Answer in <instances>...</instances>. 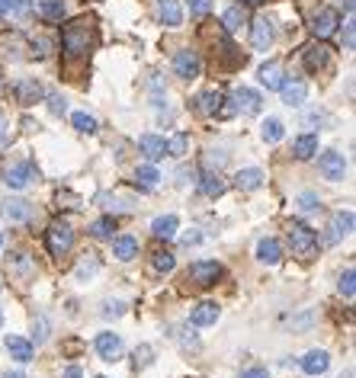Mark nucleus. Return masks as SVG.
<instances>
[{"instance_id": "obj_1", "label": "nucleus", "mask_w": 356, "mask_h": 378, "mask_svg": "<svg viewBox=\"0 0 356 378\" xmlns=\"http://www.w3.org/2000/svg\"><path fill=\"white\" fill-rule=\"evenodd\" d=\"M93 36H97V26H93L90 16H77L61 32V48L68 58H83L93 46Z\"/></svg>"}, {"instance_id": "obj_2", "label": "nucleus", "mask_w": 356, "mask_h": 378, "mask_svg": "<svg viewBox=\"0 0 356 378\" xmlns=\"http://www.w3.org/2000/svg\"><path fill=\"white\" fill-rule=\"evenodd\" d=\"M286 234H289L292 257H299L302 263L315 260V253H318V231H315V227H308L305 221H289Z\"/></svg>"}, {"instance_id": "obj_3", "label": "nucleus", "mask_w": 356, "mask_h": 378, "mask_svg": "<svg viewBox=\"0 0 356 378\" xmlns=\"http://www.w3.org/2000/svg\"><path fill=\"white\" fill-rule=\"evenodd\" d=\"M46 241H48L52 257H64V253L74 247V227H71L68 221H52L46 231Z\"/></svg>"}, {"instance_id": "obj_4", "label": "nucleus", "mask_w": 356, "mask_h": 378, "mask_svg": "<svg viewBox=\"0 0 356 378\" xmlns=\"http://www.w3.org/2000/svg\"><path fill=\"white\" fill-rule=\"evenodd\" d=\"M221 279V266L215 260H196V263L186 270V282H193L196 288H209Z\"/></svg>"}, {"instance_id": "obj_5", "label": "nucleus", "mask_w": 356, "mask_h": 378, "mask_svg": "<svg viewBox=\"0 0 356 378\" xmlns=\"http://www.w3.org/2000/svg\"><path fill=\"white\" fill-rule=\"evenodd\" d=\"M174 71L183 80H196V77L203 74V61H199V55L193 52V48H180V52L174 55Z\"/></svg>"}, {"instance_id": "obj_6", "label": "nucleus", "mask_w": 356, "mask_h": 378, "mask_svg": "<svg viewBox=\"0 0 356 378\" xmlns=\"http://www.w3.org/2000/svg\"><path fill=\"white\" fill-rule=\"evenodd\" d=\"M318 170H321V176H324V180L341 183L343 174H347V158H343L341 151H324L318 158Z\"/></svg>"}, {"instance_id": "obj_7", "label": "nucleus", "mask_w": 356, "mask_h": 378, "mask_svg": "<svg viewBox=\"0 0 356 378\" xmlns=\"http://www.w3.org/2000/svg\"><path fill=\"white\" fill-rule=\"evenodd\" d=\"M337 26H341V16H337V10H331V7L318 10V13L311 16V32H315L318 38L334 36V32H337Z\"/></svg>"}, {"instance_id": "obj_8", "label": "nucleus", "mask_w": 356, "mask_h": 378, "mask_svg": "<svg viewBox=\"0 0 356 378\" xmlns=\"http://www.w3.org/2000/svg\"><path fill=\"white\" fill-rule=\"evenodd\" d=\"M36 180H39V174H36V167H32L29 160H20V164H13L7 170V186L10 189H26Z\"/></svg>"}, {"instance_id": "obj_9", "label": "nucleus", "mask_w": 356, "mask_h": 378, "mask_svg": "<svg viewBox=\"0 0 356 378\" xmlns=\"http://www.w3.org/2000/svg\"><path fill=\"white\" fill-rule=\"evenodd\" d=\"M97 353H100V359H107V363H116V359H122V337L119 333H100L97 337Z\"/></svg>"}, {"instance_id": "obj_10", "label": "nucleus", "mask_w": 356, "mask_h": 378, "mask_svg": "<svg viewBox=\"0 0 356 378\" xmlns=\"http://www.w3.org/2000/svg\"><path fill=\"white\" fill-rule=\"evenodd\" d=\"M0 215L10 221V225H23V221L32 218V205L26 199H7V202L0 205Z\"/></svg>"}, {"instance_id": "obj_11", "label": "nucleus", "mask_w": 356, "mask_h": 378, "mask_svg": "<svg viewBox=\"0 0 356 378\" xmlns=\"http://www.w3.org/2000/svg\"><path fill=\"white\" fill-rule=\"evenodd\" d=\"M231 103H235L238 113L244 115H257L260 113V93L250 90V87H238L235 93H231Z\"/></svg>"}, {"instance_id": "obj_12", "label": "nucleus", "mask_w": 356, "mask_h": 378, "mask_svg": "<svg viewBox=\"0 0 356 378\" xmlns=\"http://www.w3.org/2000/svg\"><path fill=\"white\" fill-rule=\"evenodd\" d=\"M353 231V212H337L327 225V244H341Z\"/></svg>"}, {"instance_id": "obj_13", "label": "nucleus", "mask_w": 356, "mask_h": 378, "mask_svg": "<svg viewBox=\"0 0 356 378\" xmlns=\"http://www.w3.org/2000/svg\"><path fill=\"white\" fill-rule=\"evenodd\" d=\"M299 365H302L305 375H324L327 365H331V356H327L324 349H311V353H305L302 359H299Z\"/></svg>"}, {"instance_id": "obj_14", "label": "nucleus", "mask_w": 356, "mask_h": 378, "mask_svg": "<svg viewBox=\"0 0 356 378\" xmlns=\"http://www.w3.org/2000/svg\"><path fill=\"white\" fill-rule=\"evenodd\" d=\"M219 314L221 311H219V304L215 302H199L196 308L190 311V324L193 327H212L215 321H219Z\"/></svg>"}, {"instance_id": "obj_15", "label": "nucleus", "mask_w": 356, "mask_h": 378, "mask_svg": "<svg viewBox=\"0 0 356 378\" xmlns=\"http://www.w3.org/2000/svg\"><path fill=\"white\" fill-rule=\"evenodd\" d=\"M250 42H254V48H260V52H266V48L273 46V23H270L266 16H260L257 23L250 26Z\"/></svg>"}, {"instance_id": "obj_16", "label": "nucleus", "mask_w": 356, "mask_h": 378, "mask_svg": "<svg viewBox=\"0 0 356 378\" xmlns=\"http://www.w3.org/2000/svg\"><path fill=\"white\" fill-rule=\"evenodd\" d=\"M138 148H142V154H144L148 160H151V164H154V160H160V158L167 154V141H164L160 135H151V132L138 138Z\"/></svg>"}, {"instance_id": "obj_17", "label": "nucleus", "mask_w": 356, "mask_h": 378, "mask_svg": "<svg viewBox=\"0 0 356 378\" xmlns=\"http://www.w3.org/2000/svg\"><path fill=\"white\" fill-rule=\"evenodd\" d=\"M280 93H282V103L286 106H302L305 97H308V87L302 80H282Z\"/></svg>"}, {"instance_id": "obj_18", "label": "nucleus", "mask_w": 356, "mask_h": 378, "mask_svg": "<svg viewBox=\"0 0 356 378\" xmlns=\"http://www.w3.org/2000/svg\"><path fill=\"white\" fill-rule=\"evenodd\" d=\"M235 186L244 189V192L260 189V186H263V170H257V167H244V170H238V174H235Z\"/></svg>"}, {"instance_id": "obj_19", "label": "nucleus", "mask_w": 356, "mask_h": 378, "mask_svg": "<svg viewBox=\"0 0 356 378\" xmlns=\"http://www.w3.org/2000/svg\"><path fill=\"white\" fill-rule=\"evenodd\" d=\"M42 97H46V90H42V83L39 80H20L16 83V99H20L23 106H32V103H39Z\"/></svg>"}, {"instance_id": "obj_20", "label": "nucleus", "mask_w": 356, "mask_h": 378, "mask_svg": "<svg viewBox=\"0 0 356 378\" xmlns=\"http://www.w3.org/2000/svg\"><path fill=\"white\" fill-rule=\"evenodd\" d=\"M113 257L116 260H135L138 257V237H132V234L113 237Z\"/></svg>"}, {"instance_id": "obj_21", "label": "nucleus", "mask_w": 356, "mask_h": 378, "mask_svg": "<svg viewBox=\"0 0 356 378\" xmlns=\"http://www.w3.org/2000/svg\"><path fill=\"white\" fill-rule=\"evenodd\" d=\"M282 80H286V74H282V68L276 64V61H266V64H260V83H263L266 90H280Z\"/></svg>"}, {"instance_id": "obj_22", "label": "nucleus", "mask_w": 356, "mask_h": 378, "mask_svg": "<svg viewBox=\"0 0 356 378\" xmlns=\"http://www.w3.org/2000/svg\"><path fill=\"white\" fill-rule=\"evenodd\" d=\"M257 260L266 266H276L282 260V247L280 241H273V237H263V241L257 244Z\"/></svg>"}, {"instance_id": "obj_23", "label": "nucleus", "mask_w": 356, "mask_h": 378, "mask_svg": "<svg viewBox=\"0 0 356 378\" xmlns=\"http://www.w3.org/2000/svg\"><path fill=\"white\" fill-rule=\"evenodd\" d=\"M158 13L164 26H180L183 23V7L180 0H158Z\"/></svg>"}, {"instance_id": "obj_24", "label": "nucleus", "mask_w": 356, "mask_h": 378, "mask_svg": "<svg viewBox=\"0 0 356 378\" xmlns=\"http://www.w3.org/2000/svg\"><path fill=\"white\" fill-rule=\"evenodd\" d=\"M4 346H7V353L13 356L16 363H32V343L29 340H23V337H7Z\"/></svg>"}, {"instance_id": "obj_25", "label": "nucleus", "mask_w": 356, "mask_h": 378, "mask_svg": "<svg viewBox=\"0 0 356 378\" xmlns=\"http://www.w3.org/2000/svg\"><path fill=\"white\" fill-rule=\"evenodd\" d=\"M302 58H305V68L308 71H324L327 61H331V52H327L324 46H308Z\"/></svg>"}, {"instance_id": "obj_26", "label": "nucleus", "mask_w": 356, "mask_h": 378, "mask_svg": "<svg viewBox=\"0 0 356 378\" xmlns=\"http://www.w3.org/2000/svg\"><path fill=\"white\" fill-rule=\"evenodd\" d=\"M221 103H225V97H221L219 90H205V93H199V97H196V109H199L203 115L221 113Z\"/></svg>"}, {"instance_id": "obj_27", "label": "nucleus", "mask_w": 356, "mask_h": 378, "mask_svg": "<svg viewBox=\"0 0 356 378\" xmlns=\"http://www.w3.org/2000/svg\"><path fill=\"white\" fill-rule=\"evenodd\" d=\"M177 227H180V221H177V215H160V218L151 221V234L160 237V241H170V237L177 234Z\"/></svg>"}, {"instance_id": "obj_28", "label": "nucleus", "mask_w": 356, "mask_h": 378, "mask_svg": "<svg viewBox=\"0 0 356 378\" xmlns=\"http://www.w3.org/2000/svg\"><path fill=\"white\" fill-rule=\"evenodd\" d=\"M292 154H296L299 160H311L315 154H318V135H299L296 144H292Z\"/></svg>"}, {"instance_id": "obj_29", "label": "nucleus", "mask_w": 356, "mask_h": 378, "mask_svg": "<svg viewBox=\"0 0 356 378\" xmlns=\"http://www.w3.org/2000/svg\"><path fill=\"white\" fill-rule=\"evenodd\" d=\"M199 192L209 199H219L221 192H225V180H221L219 174H203L199 176Z\"/></svg>"}, {"instance_id": "obj_30", "label": "nucleus", "mask_w": 356, "mask_h": 378, "mask_svg": "<svg viewBox=\"0 0 356 378\" xmlns=\"http://www.w3.org/2000/svg\"><path fill=\"white\" fill-rule=\"evenodd\" d=\"M39 13L48 23H61L64 20V0H39Z\"/></svg>"}, {"instance_id": "obj_31", "label": "nucleus", "mask_w": 356, "mask_h": 378, "mask_svg": "<svg viewBox=\"0 0 356 378\" xmlns=\"http://www.w3.org/2000/svg\"><path fill=\"white\" fill-rule=\"evenodd\" d=\"M135 183H138L142 189H154V186L160 183L158 167H154V164H142V167L135 170Z\"/></svg>"}, {"instance_id": "obj_32", "label": "nucleus", "mask_w": 356, "mask_h": 378, "mask_svg": "<svg viewBox=\"0 0 356 378\" xmlns=\"http://www.w3.org/2000/svg\"><path fill=\"white\" fill-rule=\"evenodd\" d=\"M116 218L113 215H107V218H100V221H93L90 225V234L97 237V241H113V234H116Z\"/></svg>"}, {"instance_id": "obj_33", "label": "nucleus", "mask_w": 356, "mask_h": 378, "mask_svg": "<svg viewBox=\"0 0 356 378\" xmlns=\"http://www.w3.org/2000/svg\"><path fill=\"white\" fill-rule=\"evenodd\" d=\"M260 135H263L266 144H280L282 135H286V129H282V122L280 119H266L263 125H260Z\"/></svg>"}, {"instance_id": "obj_34", "label": "nucleus", "mask_w": 356, "mask_h": 378, "mask_svg": "<svg viewBox=\"0 0 356 378\" xmlns=\"http://www.w3.org/2000/svg\"><path fill=\"white\" fill-rule=\"evenodd\" d=\"M186 148H190V135H186V132H177V135L167 141V154H170V158H183Z\"/></svg>"}, {"instance_id": "obj_35", "label": "nucleus", "mask_w": 356, "mask_h": 378, "mask_svg": "<svg viewBox=\"0 0 356 378\" xmlns=\"http://www.w3.org/2000/svg\"><path fill=\"white\" fill-rule=\"evenodd\" d=\"M299 212H305V215H311V212H321V196L318 192H299Z\"/></svg>"}, {"instance_id": "obj_36", "label": "nucleus", "mask_w": 356, "mask_h": 378, "mask_svg": "<svg viewBox=\"0 0 356 378\" xmlns=\"http://www.w3.org/2000/svg\"><path fill=\"white\" fill-rule=\"evenodd\" d=\"M97 272H100V260H97V257H87V260H81V263H77L74 276L83 282V279H93Z\"/></svg>"}, {"instance_id": "obj_37", "label": "nucleus", "mask_w": 356, "mask_h": 378, "mask_svg": "<svg viewBox=\"0 0 356 378\" xmlns=\"http://www.w3.org/2000/svg\"><path fill=\"white\" fill-rule=\"evenodd\" d=\"M221 23H225V29H228V32H238V29L244 26V10H241V7L225 10V16H221Z\"/></svg>"}, {"instance_id": "obj_38", "label": "nucleus", "mask_w": 356, "mask_h": 378, "mask_svg": "<svg viewBox=\"0 0 356 378\" xmlns=\"http://www.w3.org/2000/svg\"><path fill=\"white\" fill-rule=\"evenodd\" d=\"M154 270L158 272H174V266H177V257L174 253H170V250H158V253H154Z\"/></svg>"}, {"instance_id": "obj_39", "label": "nucleus", "mask_w": 356, "mask_h": 378, "mask_svg": "<svg viewBox=\"0 0 356 378\" xmlns=\"http://www.w3.org/2000/svg\"><path fill=\"white\" fill-rule=\"evenodd\" d=\"M10 263H13V270L20 272V279H23V282L29 279L32 272H36V266H32V260L26 257V253H13V260H10Z\"/></svg>"}, {"instance_id": "obj_40", "label": "nucleus", "mask_w": 356, "mask_h": 378, "mask_svg": "<svg viewBox=\"0 0 356 378\" xmlns=\"http://www.w3.org/2000/svg\"><path fill=\"white\" fill-rule=\"evenodd\" d=\"M71 122H74V129L83 132V135H93V132H97V119L87 115V113H74L71 115Z\"/></svg>"}, {"instance_id": "obj_41", "label": "nucleus", "mask_w": 356, "mask_h": 378, "mask_svg": "<svg viewBox=\"0 0 356 378\" xmlns=\"http://www.w3.org/2000/svg\"><path fill=\"white\" fill-rule=\"evenodd\" d=\"M353 279H356V272H353V266H347L343 270V276H341V295H347V298H353V292H356V286H353Z\"/></svg>"}, {"instance_id": "obj_42", "label": "nucleus", "mask_w": 356, "mask_h": 378, "mask_svg": "<svg viewBox=\"0 0 356 378\" xmlns=\"http://www.w3.org/2000/svg\"><path fill=\"white\" fill-rule=\"evenodd\" d=\"M32 337H36V343H46L48 340V318H46V314H39V318L32 321Z\"/></svg>"}, {"instance_id": "obj_43", "label": "nucleus", "mask_w": 356, "mask_h": 378, "mask_svg": "<svg viewBox=\"0 0 356 378\" xmlns=\"http://www.w3.org/2000/svg\"><path fill=\"white\" fill-rule=\"evenodd\" d=\"M32 55H36V58H46V55H52V38H46V36L32 38Z\"/></svg>"}, {"instance_id": "obj_44", "label": "nucleus", "mask_w": 356, "mask_h": 378, "mask_svg": "<svg viewBox=\"0 0 356 378\" xmlns=\"http://www.w3.org/2000/svg\"><path fill=\"white\" fill-rule=\"evenodd\" d=\"M151 359H154V349L148 346V343L135 349V369H144V365H151Z\"/></svg>"}, {"instance_id": "obj_45", "label": "nucleus", "mask_w": 356, "mask_h": 378, "mask_svg": "<svg viewBox=\"0 0 356 378\" xmlns=\"http://www.w3.org/2000/svg\"><path fill=\"white\" fill-rule=\"evenodd\" d=\"M48 109H52L55 115H64L68 113V99L61 97V93H48Z\"/></svg>"}, {"instance_id": "obj_46", "label": "nucleus", "mask_w": 356, "mask_h": 378, "mask_svg": "<svg viewBox=\"0 0 356 378\" xmlns=\"http://www.w3.org/2000/svg\"><path fill=\"white\" fill-rule=\"evenodd\" d=\"M209 10H212V0H190V13L196 16V20H203Z\"/></svg>"}, {"instance_id": "obj_47", "label": "nucleus", "mask_w": 356, "mask_h": 378, "mask_svg": "<svg viewBox=\"0 0 356 378\" xmlns=\"http://www.w3.org/2000/svg\"><path fill=\"white\" fill-rule=\"evenodd\" d=\"M103 318H119V314H125V304L122 302H103V311H100Z\"/></svg>"}, {"instance_id": "obj_48", "label": "nucleus", "mask_w": 356, "mask_h": 378, "mask_svg": "<svg viewBox=\"0 0 356 378\" xmlns=\"http://www.w3.org/2000/svg\"><path fill=\"white\" fill-rule=\"evenodd\" d=\"M4 144H10V129H7V115L0 113V148Z\"/></svg>"}, {"instance_id": "obj_49", "label": "nucleus", "mask_w": 356, "mask_h": 378, "mask_svg": "<svg viewBox=\"0 0 356 378\" xmlns=\"http://www.w3.org/2000/svg\"><path fill=\"white\" fill-rule=\"evenodd\" d=\"M241 378H270V372L266 369H247V372H241Z\"/></svg>"}, {"instance_id": "obj_50", "label": "nucleus", "mask_w": 356, "mask_h": 378, "mask_svg": "<svg viewBox=\"0 0 356 378\" xmlns=\"http://www.w3.org/2000/svg\"><path fill=\"white\" fill-rule=\"evenodd\" d=\"M61 378H83V372H81V365H68V369L61 372Z\"/></svg>"}, {"instance_id": "obj_51", "label": "nucleus", "mask_w": 356, "mask_h": 378, "mask_svg": "<svg viewBox=\"0 0 356 378\" xmlns=\"http://www.w3.org/2000/svg\"><path fill=\"white\" fill-rule=\"evenodd\" d=\"M343 38H347V48H353V23H347V32H343Z\"/></svg>"}, {"instance_id": "obj_52", "label": "nucleus", "mask_w": 356, "mask_h": 378, "mask_svg": "<svg viewBox=\"0 0 356 378\" xmlns=\"http://www.w3.org/2000/svg\"><path fill=\"white\" fill-rule=\"evenodd\" d=\"M10 10H13V0H0V16L10 13Z\"/></svg>"}, {"instance_id": "obj_53", "label": "nucleus", "mask_w": 356, "mask_h": 378, "mask_svg": "<svg viewBox=\"0 0 356 378\" xmlns=\"http://www.w3.org/2000/svg\"><path fill=\"white\" fill-rule=\"evenodd\" d=\"M183 244H186V247H193V244H199V234H183Z\"/></svg>"}, {"instance_id": "obj_54", "label": "nucleus", "mask_w": 356, "mask_h": 378, "mask_svg": "<svg viewBox=\"0 0 356 378\" xmlns=\"http://www.w3.org/2000/svg\"><path fill=\"white\" fill-rule=\"evenodd\" d=\"M241 4H247V7H260V4H266V0H241Z\"/></svg>"}, {"instance_id": "obj_55", "label": "nucleus", "mask_w": 356, "mask_h": 378, "mask_svg": "<svg viewBox=\"0 0 356 378\" xmlns=\"http://www.w3.org/2000/svg\"><path fill=\"white\" fill-rule=\"evenodd\" d=\"M4 378H26V375H23V372H7Z\"/></svg>"}, {"instance_id": "obj_56", "label": "nucleus", "mask_w": 356, "mask_h": 378, "mask_svg": "<svg viewBox=\"0 0 356 378\" xmlns=\"http://www.w3.org/2000/svg\"><path fill=\"white\" fill-rule=\"evenodd\" d=\"M0 321H4V308H0Z\"/></svg>"}, {"instance_id": "obj_57", "label": "nucleus", "mask_w": 356, "mask_h": 378, "mask_svg": "<svg viewBox=\"0 0 356 378\" xmlns=\"http://www.w3.org/2000/svg\"><path fill=\"white\" fill-rule=\"evenodd\" d=\"M0 247H4V234H0Z\"/></svg>"}, {"instance_id": "obj_58", "label": "nucleus", "mask_w": 356, "mask_h": 378, "mask_svg": "<svg viewBox=\"0 0 356 378\" xmlns=\"http://www.w3.org/2000/svg\"><path fill=\"white\" fill-rule=\"evenodd\" d=\"M97 378H107V375H97Z\"/></svg>"}]
</instances>
